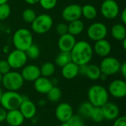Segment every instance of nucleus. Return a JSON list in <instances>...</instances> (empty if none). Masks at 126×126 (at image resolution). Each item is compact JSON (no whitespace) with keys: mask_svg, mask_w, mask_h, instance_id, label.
<instances>
[{"mask_svg":"<svg viewBox=\"0 0 126 126\" xmlns=\"http://www.w3.org/2000/svg\"><path fill=\"white\" fill-rule=\"evenodd\" d=\"M93 51L98 56L101 58H106L107 56H109L111 52V45L109 41L106 39H102L95 41L93 47Z\"/></svg>","mask_w":126,"mask_h":126,"instance_id":"nucleus-18","label":"nucleus"},{"mask_svg":"<svg viewBox=\"0 0 126 126\" xmlns=\"http://www.w3.org/2000/svg\"><path fill=\"white\" fill-rule=\"evenodd\" d=\"M11 13V8L10 5L6 3L0 5V20L7 19Z\"/></svg>","mask_w":126,"mask_h":126,"instance_id":"nucleus-34","label":"nucleus"},{"mask_svg":"<svg viewBox=\"0 0 126 126\" xmlns=\"http://www.w3.org/2000/svg\"><path fill=\"white\" fill-rule=\"evenodd\" d=\"M79 74L86 76L91 80H97L100 79L101 71L99 66L93 63H88L79 66Z\"/></svg>","mask_w":126,"mask_h":126,"instance_id":"nucleus-14","label":"nucleus"},{"mask_svg":"<svg viewBox=\"0 0 126 126\" xmlns=\"http://www.w3.org/2000/svg\"><path fill=\"white\" fill-rule=\"evenodd\" d=\"M72 61L78 66L89 63L93 58L94 51L91 44L86 41H76L70 52Z\"/></svg>","mask_w":126,"mask_h":126,"instance_id":"nucleus-1","label":"nucleus"},{"mask_svg":"<svg viewBox=\"0 0 126 126\" xmlns=\"http://www.w3.org/2000/svg\"><path fill=\"white\" fill-rule=\"evenodd\" d=\"M22 95L17 92L7 91L3 92L0 104L6 111L18 109L22 103Z\"/></svg>","mask_w":126,"mask_h":126,"instance_id":"nucleus-6","label":"nucleus"},{"mask_svg":"<svg viewBox=\"0 0 126 126\" xmlns=\"http://www.w3.org/2000/svg\"><path fill=\"white\" fill-rule=\"evenodd\" d=\"M87 36L93 41L105 39L108 34V27L103 22H94L87 29Z\"/></svg>","mask_w":126,"mask_h":126,"instance_id":"nucleus-9","label":"nucleus"},{"mask_svg":"<svg viewBox=\"0 0 126 126\" xmlns=\"http://www.w3.org/2000/svg\"><path fill=\"white\" fill-rule=\"evenodd\" d=\"M38 3L43 9L49 10L55 7L58 3V0H39Z\"/></svg>","mask_w":126,"mask_h":126,"instance_id":"nucleus-35","label":"nucleus"},{"mask_svg":"<svg viewBox=\"0 0 126 126\" xmlns=\"http://www.w3.org/2000/svg\"><path fill=\"white\" fill-rule=\"evenodd\" d=\"M2 76H3V75H2L1 74H0V83H1V80H2Z\"/></svg>","mask_w":126,"mask_h":126,"instance_id":"nucleus-48","label":"nucleus"},{"mask_svg":"<svg viewBox=\"0 0 126 126\" xmlns=\"http://www.w3.org/2000/svg\"><path fill=\"white\" fill-rule=\"evenodd\" d=\"M11 68L7 63V60H1L0 61V74L2 75L7 74L10 71Z\"/></svg>","mask_w":126,"mask_h":126,"instance_id":"nucleus-36","label":"nucleus"},{"mask_svg":"<svg viewBox=\"0 0 126 126\" xmlns=\"http://www.w3.org/2000/svg\"><path fill=\"white\" fill-rule=\"evenodd\" d=\"M55 64L59 67H63L67 63L72 62L70 52H61L55 58Z\"/></svg>","mask_w":126,"mask_h":126,"instance_id":"nucleus-27","label":"nucleus"},{"mask_svg":"<svg viewBox=\"0 0 126 126\" xmlns=\"http://www.w3.org/2000/svg\"><path fill=\"white\" fill-rule=\"evenodd\" d=\"M36 16H37L36 12L32 8H27L22 13L23 20L28 24H31L35 20Z\"/></svg>","mask_w":126,"mask_h":126,"instance_id":"nucleus-31","label":"nucleus"},{"mask_svg":"<svg viewBox=\"0 0 126 126\" xmlns=\"http://www.w3.org/2000/svg\"><path fill=\"white\" fill-rule=\"evenodd\" d=\"M101 109L105 120L112 121L116 120L119 117L120 114L119 107L114 103L107 102L105 105H103L101 107Z\"/></svg>","mask_w":126,"mask_h":126,"instance_id":"nucleus-19","label":"nucleus"},{"mask_svg":"<svg viewBox=\"0 0 126 126\" xmlns=\"http://www.w3.org/2000/svg\"><path fill=\"white\" fill-rule=\"evenodd\" d=\"M120 18H121V21L123 24L125 25L126 24V9H124L120 13Z\"/></svg>","mask_w":126,"mask_h":126,"instance_id":"nucleus-41","label":"nucleus"},{"mask_svg":"<svg viewBox=\"0 0 126 126\" xmlns=\"http://www.w3.org/2000/svg\"><path fill=\"white\" fill-rule=\"evenodd\" d=\"M120 65L121 63L118 59L111 56H107L103 58L99 66L101 73L107 76H111L117 74L120 71Z\"/></svg>","mask_w":126,"mask_h":126,"instance_id":"nucleus-8","label":"nucleus"},{"mask_svg":"<svg viewBox=\"0 0 126 126\" xmlns=\"http://www.w3.org/2000/svg\"><path fill=\"white\" fill-rule=\"evenodd\" d=\"M21 75L24 81L34 82L41 76L40 68L34 64L25 65L22 68Z\"/></svg>","mask_w":126,"mask_h":126,"instance_id":"nucleus-16","label":"nucleus"},{"mask_svg":"<svg viewBox=\"0 0 126 126\" xmlns=\"http://www.w3.org/2000/svg\"><path fill=\"white\" fill-rule=\"evenodd\" d=\"M60 126H69V125L67 122H65V123H61Z\"/></svg>","mask_w":126,"mask_h":126,"instance_id":"nucleus-45","label":"nucleus"},{"mask_svg":"<svg viewBox=\"0 0 126 126\" xmlns=\"http://www.w3.org/2000/svg\"><path fill=\"white\" fill-rule=\"evenodd\" d=\"M100 13L106 19H114L120 14V7L114 0H104L100 6Z\"/></svg>","mask_w":126,"mask_h":126,"instance_id":"nucleus-10","label":"nucleus"},{"mask_svg":"<svg viewBox=\"0 0 126 126\" xmlns=\"http://www.w3.org/2000/svg\"><path fill=\"white\" fill-rule=\"evenodd\" d=\"M113 126H126V116H120L114 120Z\"/></svg>","mask_w":126,"mask_h":126,"instance_id":"nucleus-38","label":"nucleus"},{"mask_svg":"<svg viewBox=\"0 0 126 126\" xmlns=\"http://www.w3.org/2000/svg\"><path fill=\"white\" fill-rule=\"evenodd\" d=\"M24 80L20 72L10 71L2 76L1 83L7 91L17 92L24 85Z\"/></svg>","mask_w":126,"mask_h":126,"instance_id":"nucleus-4","label":"nucleus"},{"mask_svg":"<svg viewBox=\"0 0 126 126\" xmlns=\"http://www.w3.org/2000/svg\"><path fill=\"white\" fill-rule=\"evenodd\" d=\"M9 51H10L9 47H8V46H4V48H3V52H4V53H8Z\"/></svg>","mask_w":126,"mask_h":126,"instance_id":"nucleus-43","label":"nucleus"},{"mask_svg":"<svg viewBox=\"0 0 126 126\" xmlns=\"http://www.w3.org/2000/svg\"><path fill=\"white\" fill-rule=\"evenodd\" d=\"M88 101L94 107H102L109 102V94L108 90L101 85H94L88 90Z\"/></svg>","mask_w":126,"mask_h":126,"instance_id":"nucleus-2","label":"nucleus"},{"mask_svg":"<svg viewBox=\"0 0 126 126\" xmlns=\"http://www.w3.org/2000/svg\"><path fill=\"white\" fill-rule=\"evenodd\" d=\"M22 103L19 107V111L22 114L24 119L30 120L35 117L36 112H37V108L35 104L31 101L27 96L22 95Z\"/></svg>","mask_w":126,"mask_h":126,"instance_id":"nucleus-13","label":"nucleus"},{"mask_svg":"<svg viewBox=\"0 0 126 126\" xmlns=\"http://www.w3.org/2000/svg\"><path fill=\"white\" fill-rule=\"evenodd\" d=\"M26 3H27L28 4H31V5H33V4H38L39 0H24Z\"/></svg>","mask_w":126,"mask_h":126,"instance_id":"nucleus-42","label":"nucleus"},{"mask_svg":"<svg viewBox=\"0 0 126 126\" xmlns=\"http://www.w3.org/2000/svg\"><path fill=\"white\" fill-rule=\"evenodd\" d=\"M61 16L66 22H72L73 21L80 19L82 16L81 6L77 4H72L65 7L62 12Z\"/></svg>","mask_w":126,"mask_h":126,"instance_id":"nucleus-11","label":"nucleus"},{"mask_svg":"<svg viewBox=\"0 0 126 126\" xmlns=\"http://www.w3.org/2000/svg\"><path fill=\"white\" fill-rule=\"evenodd\" d=\"M122 43H123V47L124 50H126V38L124 39L123 41H122Z\"/></svg>","mask_w":126,"mask_h":126,"instance_id":"nucleus-44","label":"nucleus"},{"mask_svg":"<svg viewBox=\"0 0 126 126\" xmlns=\"http://www.w3.org/2000/svg\"><path fill=\"white\" fill-rule=\"evenodd\" d=\"M52 25L53 19L52 16L47 13H42L37 16L35 20L31 23V28L34 32L42 35L49 31Z\"/></svg>","mask_w":126,"mask_h":126,"instance_id":"nucleus-5","label":"nucleus"},{"mask_svg":"<svg viewBox=\"0 0 126 126\" xmlns=\"http://www.w3.org/2000/svg\"><path fill=\"white\" fill-rule=\"evenodd\" d=\"M62 95V92L61 90L59 87L54 86L50 90L49 92L47 94V97L48 100H49L52 103H56L58 102Z\"/></svg>","mask_w":126,"mask_h":126,"instance_id":"nucleus-29","label":"nucleus"},{"mask_svg":"<svg viewBox=\"0 0 126 126\" xmlns=\"http://www.w3.org/2000/svg\"><path fill=\"white\" fill-rule=\"evenodd\" d=\"M24 120L19 109H15L7 111L5 121L10 126H21L24 123Z\"/></svg>","mask_w":126,"mask_h":126,"instance_id":"nucleus-21","label":"nucleus"},{"mask_svg":"<svg viewBox=\"0 0 126 126\" xmlns=\"http://www.w3.org/2000/svg\"><path fill=\"white\" fill-rule=\"evenodd\" d=\"M123 75V77L124 78H126V62H123V63H121L120 65V71Z\"/></svg>","mask_w":126,"mask_h":126,"instance_id":"nucleus-40","label":"nucleus"},{"mask_svg":"<svg viewBox=\"0 0 126 126\" xmlns=\"http://www.w3.org/2000/svg\"><path fill=\"white\" fill-rule=\"evenodd\" d=\"M26 55L27 58L32 59V60H35L37 59L39 55H40V49L38 47L34 44H32L26 51H25Z\"/></svg>","mask_w":126,"mask_h":126,"instance_id":"nucleus-32","label":"nucleus"},{"mask_svg":"<svg viewBox=\"0 0 126 126\" xmlns=\"http://www.w3.org/2000/svg\"><path fill=\"white\" fill-rule=\"evenodd\" d=\"M84 27V23L80 19L73 21L68 24V33L75 37L83 32Z\"/></svg>","mask_w":126,"mask_h":126,"instance_id":"nucleus-24","label":"nucleus"},{"mask_svg":"<svg viewBox=\"0 0 126 126\" xmlns=\"http://www.w3.org/2000/svg\"><path fill=\"white\" fill-rule=\"evenodd\" d=\"M111 35L117 41H122L126 38V26L123 24H116L111 28Z\"/></svg>","mask_w":126,"mask_h":126,"instance_id":"nucleus-23","label":"nucleus"},{"mask_svg":"<svg viewBox=\"0 0 126 126\" xmlns=\"http://www.w3.org/2000/svg\"><path fill=\"white\" fill-rule=\"evenodd\" d=\"M13 44L16 49L25 52L33 44L31 31L26 28L18 29L13 35Z\"/></svg>","mask_w":126,"mask_h":126,"instance_id":"nucleus-3","label":"nucleus"},{"mask_svg":"<svg viewBox=\"0 0 126 126\" xmlns=\"http://www.w3.org/2000/svg\"><path fill=\"white\" fill-rule=\"evenodd\" d=\"M56 32L61 36L68 33V25L66 23H59L56 26Z\"/></svg>","mask_w":126,"mask_h":126,"instance_id":"nucleus-37","label":"nucleus"},{"mask_svg":"<svg viewBox=\"0 0 126 126\" xmlns=\"http://www.w3.org/2000/svg\"><path fill=\"white\" fill-rule=\"evenodd\" d=\"M110 95L114 98H123L126 95V83L124 80L116 79L111 81L107 89Z\"/></svg>","mask_w":126,"mask_h":126,"instance_id":"nucleus-12","label":"nucleus"},{"mask_svg":"<svg viewBox=\"0 0 126 126\" xmlns=\"http://www.w3.org/2000/svg\"><path fill=\"white\" fill-rule=\"evenodd\" d=\"M55 117L61 123L68 122L73 114V109L68 103H61L55 109Z\"/></svg>","mask_w":126,"mask_h":126,"instance_id":"nucleus-15","label":"nucleus"},{"mask_svg":"<svg viewBox=\"0 0 126 126\" xmlns=\"http://www.w3.org/2000/svg\"><path fill=\"white\" fill-rule=\"evenodd\" d=\"M55 72V66L52 62H46L42 64L40 68L41 76L45 78H49L54 75Z\"/></svg>","mask_w":126,"mask_h":126,"instance_id":"nucleus-26","label":"nucleus"},{"mask_svg":"<svg viewBox=\"0 0 126 126\" xmlns=\"http://www.w3.org/2000/svg\"><path fill=\"white\" fill-rule=\"evenodd\" d=\"M27 60L28 58L26 55L25 52L16 49L9 52L7 58V63H9L10 68L13 69L23 68L26 65Z\"/></svg>","mask_w":126,"mask_h":126,"instance_id":"nucleus-7","label":"nucleus"},{"mask_svg":"<svg viewBox=\"0 0 126 126\" xmlns=\"http://www.w3.org/2000/svg\"><path fill=\"white\" fill-rule=\"evenodd\" d=\"M89 118L93 122L97 123H100L103 122L105 119H104V116H103V113L101 107H94L90 114Z\"/></svg>","mask_w":126,"mask_h":126,"instance_id":"nucleus-30","label":"nucleus"},{"mask_svg":"<svg viewBox=\"0 0 126 126\" xmlns=\"http://www.w3.org/2000/svg\"><path fill=\"white\" fill-rule=\"evenodd\" d=\"M2 94H3V92H2L1 89L0 88V102H1V96H2Z\"/></svg>","mask_w":126,"mask_h":126,"instance_id":"nucleus-47","label":"nucleus"},{"mask_svg":"<svg viewBox=\"0 0 126 126\" xmlns=\"http://www.w3.org/2000/svg\"><path fill=\"white\" fill-rule=\"evenodd\" d=\"M61 74L66 79H74L79 75V66L72 61L61 68Z\"/></svg>","mask_w":126,"mask_h":126,"instance_id":"nucleus-22","label":"nucleus"},{"mask_svg":"<svg viewBox=\"0 0 126 126\" xmlns=\"http://www.w3.org/2000/svg\"><path fill=\"white\" fill-rule=\"evenodd\" d=\"M94 109V106L89 102L86 101L82 103L79 107H78V113L80 117H86V118H89L90 114L92 111V109Z\"/></svg>","mask_w":126,"mask_h":126,"instance_id":"nucleus-28","label":"nucleus"},{"mask_svg":"<svg viewBox=\"0 0 126 126\" xmlns=\"http://www.w3.org/2000/svg\"><path fill=\"white\" fill-rule=\"evenodd\" d=\"M69 126H85V122L79 114H73L67 122Z\"/></svg>","mask_w":126,"mask_h":126,"instance_id":"nucleus-33","label":"nucleus"},{"mask_svg":"<svg viewBox=\"0 0 126 126\" xmlns=\"http://www.w3.org/2000/svg\"><path fill=\"white\" fill-rule=\"evenodd\" d=\"M75 43V37L70 35L69 33H66L59 37L58 41V47L61 52H70Z\"/></svg>","mask_w":126,"mask_h":126,"instance_id":"nucleus-17","label":"nucleus"},{"mask_svg":"<svg viewBox=\"0 0 126 126\" xmlns=\"http://www.w3.org/2000/svg\"><path fill=\"white\" fill-rule=\"evenodd\" d=\"M7 1H8V0H0V5H1V4H3L7 3Z\"/></svg>","mask_w":126,"mask_h":126,"instance_id":"nucleus-46","label":"nucleus"},{"mask_svg":"<svg viewBox=\"0 0 126 126\" xmlns=\"http://www.w3.org/2000/svg\"><path fill=\"white\" fill-rule=\"evenodd\" d=\"M7 112V111H6L2 107H0V123H2V122L5 121Z\"/></svg>","mask_w":126,"mask_h":126,"instance_id":"nucleus-39","label":"nucleus"},{"mask_svg":"<svg viewBox=\"0 0 126 126\" xmlns=\"http://www.w3.org/2000/svg\"><path fill=\"white\" fill-rule=\"evenodd\" d=\"M53 86L51 80L48 78L40 76L34 81V89L37 92L42 94H47Z\"/></svg>","mask_w":126,"mask_h":126,"instance_id":"nucleus-20","label":"nucleus"},{"mask_svg":"<svg viewBox=\"0 0 126 126\" xmlns=\"http://www.w3.org/2000/svg\"><path fill=\"white\" fill-rule=\"evenodd\" d=\"M81 13L82 16L88 19V20H93L97 16V8L92 4H85L81 7Z\"/></svg>","mask_w":126,"mask_h":126,"instance_id":"nucleus-25","label":"nucleus"}]
</instances>
